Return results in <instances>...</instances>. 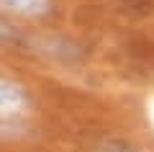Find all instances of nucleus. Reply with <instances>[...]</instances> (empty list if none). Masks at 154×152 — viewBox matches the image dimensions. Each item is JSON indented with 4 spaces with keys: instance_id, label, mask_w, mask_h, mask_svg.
Segmentation results:
<instances>
[{
    "instance_id": "obj_3",
    "label": "nucleus",
    "mask_w": 154,
    "mask_h": 152,
    "mask_svg": "<svg viewBox=\"0 0 154 152\" xmlns=\"http://www.w3.org/2000/svg\"><path fill=\"white\" fill-rule=\"evenodd\" d=\"M100 152H136L134 147H128V144H123V142H118V144H108V147H103Z\"/></svg>"
},
{
    "instance_id": "obj_1",
    "label": "nucleus",
    "mask_w": 154,
    "mask_h": 152,
    "mask_svg": "<svg viewBox=\"0 0 154 152\" xmlns=\"http://www.w3.org/2000/svg\"><path fill=\"white\" fill-rule=\"evenodd\" d=\"M26 106V93L18 82L8 80V77H0V116L8 114H18V111Z\"/></svg>"
},
{
    "instance_id": "obj_2",
    "label": "nucleus",
    "mask_w": 154,
    "mask_h": 152,
    "mask_svg": "<svg viewBox=\"0 0 154 152\" xmlns=\"http://www.w3.org/2000/svg\"><path fill=\"white\" fill-rule=\"evenodd\" d=\"M0 8L21 18H41L51 11V0H0Z\"/></svg>"
}]
</instances>
